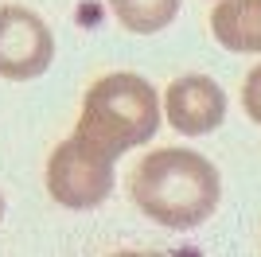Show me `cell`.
<instances>
[{
  "instance_id": "7a4b0ae2",
  "label": "cell",
  "mask_w": 261,
  "mask_h": 257,
  "mask_svg": "<svg viewBox=\"0 0 261 257\" xmlns=\"http://www.w3.org/2000/svg\"><path fill=\"white\" fill-rule=\"evenodd\" d=\"M160 128V94L141 74H106L86 90L82 113H78L74 137L86 140L94 152L117 160L121 152L141 148Z\"/></svg>"
},
{
  "instance_id": "8992f818",
  "label": "cell",
  "mask_w": 261,
  "mask_h": 257,
  "mask_svg": "<svg viewBox=\"0 0 261 257\" xmlns=\"http://www.w3.org/2000/svg\"><path fill=\"white\" fill-rule=\"evenodd\" d=\"M211 32L226 51L261 55V0H218L211 12Z\"/></svg>"
},
{
  "instance_id": "52a82bcc",
  "label": "cell",
  "mask_w": 261,
  "mask_h": 257,
  "mask_svg": "<svg viewBox=\"0 0 261 257\" xmlns=\"http://www.w3.org/2000/svg\"><path fill=\"white\" fill-rule=\"evenodd\" d=\"M113 20L133 35H152L164 32L179 16V0H109Z\"/></svg>"
},
{
  "instance_id": "6da1fadb",
  "label": "cell",
  "mask_w": 261,
  "mask_h": 257,
  "mask_svg": "<svg viewBox=\"0 0 261 257\" xmlns=\"http://www.w3.org/2000/svg\"><path fill=\"white\" fill-rule=\"evenodd\" d=\"M129 195L144 218L164 230H195L222 199L218 168L191 148H156L137 164Z\"/></svg>"
},
{
  "instance_id": "9c48e42d",
  "label": "cell",
  "mask_w": 261,
  "mask_h": 257,
  "mask_svg": "<svg viewBox=\"0 0 261 257\" xmlns=\"http://www.w3.org/2000/svg\"><path fill=\"white\" fill-rule=\"evenodd\" d=\"M0 218H4V195H0Z\"/></svg>"
},
{
  "instance_id": "5b68a950",
  "label": "cell",
  "mask_w": 261,
  "mask_h": 257,
  "mask_svg": "<svg viewBox=\"0 0 261 257\" xmlns=\"http://www.w3.org/2000/svg\"><path fill=\"white\" fill-rule=\"evenodd\" d=\"M160 109L175 133L203 137V133H215L226 121V90L207 74H184L168 86Z\"/></svg>"
},
{
  "instance_id": "ba28073f",
  "label": "cell",
  "mask_w": 261,
  "mask_h": 257,
  "mask_svg": "<svg viewBox=\"0 0 261 257\" xmlns=\"http://www.w3.org/2000/svg\"><path fill=\"white\" fill-rule=\"evenodd\" d=\"M242 109H246L250 121L261 125V66H253L246 74V82H242Z\"/></svg>"
},
{
  "instance_id": "277c9868",
  "label": "cell",
  "mask_w": 261,
  "mask_h": 257,
  "mask_svg": "<svg viewBox=\"0 0 261 257\" xmlns=\"http://www.w3.org/2000/svg\"><path fill=\"white\" fill-rule=\"evenodd\" d=\"M55 59V35L43 16L23 4L0 8V78L8 82H32L47 74Z\"/></svg>"
},
{
  "instance_id": "3957f363",
  "label": "cell",
  "mask_w": 261,
  "mask_h": 257,
  "mask_svg": "<svg viewBox=\"0 0 261 257\" xmlns=\"http://www.w3.org/2000/svg\"><path fill=\"white\" fill-rule=\"evenodd\" d=\"M113 191V160L94 152L74 133L47 160V195L66 211H94Z\"/></svg>"
}]
</instances>
